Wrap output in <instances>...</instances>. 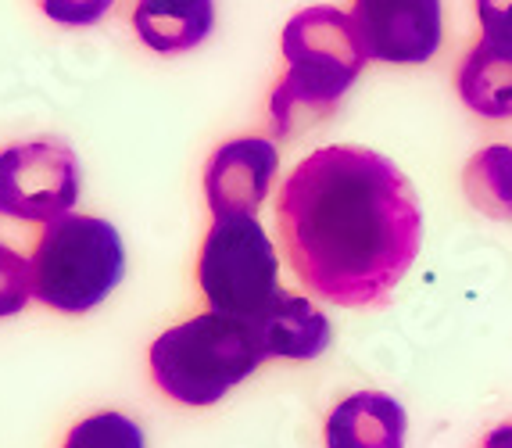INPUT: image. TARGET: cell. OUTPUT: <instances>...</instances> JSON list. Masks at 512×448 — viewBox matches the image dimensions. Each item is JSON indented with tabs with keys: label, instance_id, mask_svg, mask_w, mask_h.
Segmentation results:
<instances>
[{
	"label": "cell",
	"instance_id": "4",
	"mask_svg": "<svg viewBox=\"0 0 512 448\" xmlns=\"http://www.w3.org/2000/svg\"><path fill=\"white\" fill-rule=\"evenodd\" d=\"M33 298L65 316H83L108 302L126 276L119 230L97 216H61L43 226L33 248Z\"/></svg>",
	"mask_w": 512,
	"mask_h": 448
},
{
	"label": "cell",
	"instance_id": "16",
	"mask_svg": "<svg viewBox=\"0 0 512 448\" xmlns=\"http://www.w3.org/2000/svg\"><path fill=\"white\" fill-rule=\"evenodd\" d=\"M43 15L58 22V26H97L111 8L115 0H40Z\"/></svg>",
	"mask_w": 512,
	"mask_h": 448
},
{
	"label": "cell",
	"instance_id": "10",
	"mask_svg": "<svg viewBox=\"0 0 512 448\" xmlns=\"http://www.w3.org/2000/svg\"><path fill=\"white\" fill-rule=\"evenodd\" d=\"M255 327L269 359H294V362L319 359L330 348V337H333L330 319L308 302V298H298V294H287V291L276 298L273 309L265 312Z\"/></svg>",
	"mask_w": 512,
	"mask_h": 448
},
{
	"label": "cell",
	"instance_id": "11",
	"mask_svg": "<svg viewBox=\"0 0 512 448\" xmlns=\"http://www.w3.org/2000/svg\"><path fill=\"white\" fill-rule=\"evenodd\" d=\"M215 26V0H140L133 29L154 54H183L205 44Z\"/></svg>",
	"mask_w": 512,
	"mask_h": 448
},
{
	"label": "cell",
	"instance_id": "7",
	"mask_svg": "<svg viewBox=\"0 0 512 448\" xmlns=\"http://www.w3.org/2000/svg\"><path fill=\"white\" fill-rule=\"evenodd\" d=\"M351 22L369 58L387 65H427L444 40L441 0H355Z\"/></svg>",
	"mask_w": 512,
	"mask_h": 448
},
{
	"label": "cell",
	"instance_id": "6",
	"mask_svg": "<svg viewBox=\"0 0 512 448\" xmlns=\"http://www.w3.org/2000/svg\"><path fill=\"white\" fill-rule=\"evenodd\" d=\"M79 198V158L58 140H29L0 151V216L54 223Z\"/></svg>",
	"mask_w": 512,
	"mask_h": 448
},
{
	"label": "cell",
	"instance_id": "17",
	"mask_svg": "<svg viewBox=\"0 0 512 448\" xmlns=\"http://www.w3.org/2000/svg\"><path fill=\"white\" fill-rule=\"evenodd\" d=\"M477 18L484 26V40L512 44V0H477Z\"/></svg>",
	"mask_w": 512,
	"mask_h": 448
},
{
	"label": "cell",
	"instance_id": "3",
	"mask_svg": "<svg viewBox=\"0 0 512 448\" xmlns=\"http://www.w3.org/2000/svg\"><path fill=\"white\" fill-rule=\"evenodd\" d=\"M151 377L172 402L205 409L230 395L237 384L269 359L255 323L201 312L176 323L151 345Z\"/></svg>",
	"mask_w": 512,
	"mask_h": 448
},
{
	"label": "cell",
	"instance_id": "12",
	"mask_svg": "<svg viewBox=\"0 0 512 448\" xmlns=\"http://www.w3.org/2000/svg\"><path fill=\"white\" fill-rule=\"evenodd\" d=\"M459 97L484 119H512V44L480 40L459 69Z\"/></svg>",
	"mask_w": 512,
	"mask_h": 448
},
{
	"label": "cell",
	"instance_id": "14",
	"mask_svg": "<svg viewBox=\"0 0 512 448\" xmlns=\"http://www.w3.org/2000/svg\"><path fill=\"white\" fill-rule=\"evenodd\" d=\"M61 448H147L137 420L122 413H94L79 420Z\"/></svg>",
	"mask_w": 512,
	"mask_h": 448
},
{
	"label": "cell",
	"instance_id": "15",
	"mask_svg": "<svg viewBox=\"0 0 512 448\" xmlns=\"http://www.w3.org/2000/svg\"><path fill=\"white\" fill-rule=\"evenodd\" d=\"M33 298V269L15 248L0 244V319L18 316Z\"/></svg>",
	"mask_w": 512,
	"mask_h": 448
},
{
	"label": "cell",
	"instance_id": "5",
	"mask_svg": "<svg viewBox=\"0 0 512 448\" xmlns=\"http://www.w3.org/2000/svg\"><path fill=\"white\" fill-rule=\"evenodd\" d=\"M197 284L208 312L258 323L283 294L280 259L258 216L215 219L201 255H197Z\"/></svg>",
	"mask_w": 512,
	"mask_h": 448
},
{
	"label": "cell",
	"instance_id": "9",
	"mask_svg": "<svg viewBox=\"0 0 512 448\" xmlns=\"http://www.w3.org/2000/svg\"><path fill=\"white\" fill-rule=\"evenodd\" d=\"M409 416L384 391H355L326 416V448H405Z\"/></svg>",
	"mask_w": 512,
	"mask_h": 448
},
{
	"label": "cell",
	"instance_id": "13",
	"mask_svg": "<svg viewBox=\"0 0 512 448\" xmlns=\"http://www.w3.org/2000/svg\"><path fill=\"white\" fill-rule=\"evenodd\" d=\"M462 190L477 212L491 219H512V147L491 144L470 158Z\"/></svg>",
	"mask_w": 512,
	"mask_h": 448
},
{
	"label": "cell",
	"instance_id": "1",
	"mask_svg": "<svg viewBox=\"0 0 512 448\" xmlns=\"http://www.w3.org/2000/svg\"><path fill=\"white\" fill-rule=\"evenodd\" d=\"M280 241L308 291L330 305H384L416 262L423 216L409 180L369 147H319L283 180Z\"/></svg>",
	"mask_w": 512,
	"mask_h": 448
},
{
	"label": "cell",
	"instance_id": "18",
	"mask_svg": "<svg viewBox=\"0 0 512 448\" xmlns=\"http://www.w3.org/2000/svg\"><path fill=\"white\" fill-rule=\"evenodd\" d=\"M484 448H512V423H502L484 438Z\"/></svg>",
	"mask_w": 512,
	"mask_h": 448
},
{
	"label": "cell",
	"instance_id": "2",
	"mask_svg": "<svg viewBox=\"0 0 512 448\" xmlns=\"http://www.w3.org/2000/svg\"><path fill=\"white\" fill-rule=\"evenodd\" d=\"M280 51L287 72L269 101V122L276 137H291L298 126L330 115V108L351 90L366 69V47L351 22V11L316 4L283 26Z\"/></svg>",
	"mask_w": 512,
	"mask_h": 448
},
{
	"label": "cell",
	"instance_id": "8",
	"mask_svg": "<svg viewBox=\"0 0 512 448\" xmlns=\"http://www.w3.org/2000/svg\"><path fill=\"white\" fill-rule=\"evenodd\" d=\"M280 151L273 140L237 137L215 147L205 165V198L215 219L258 216L265 194L273 187Z\"/></svg>",
	"mask_w": 512,
	"mask_h": 448
}]
</instances>
